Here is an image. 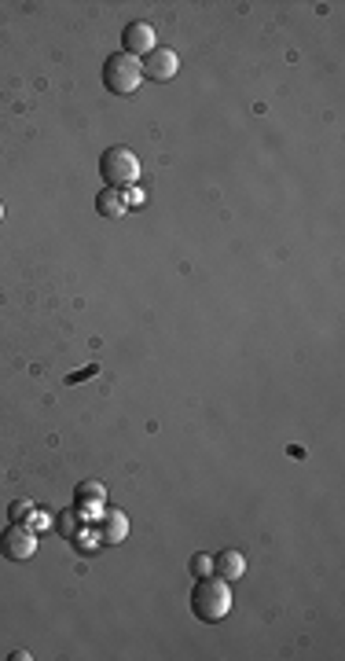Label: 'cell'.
I'll list each match as a JSON object with an SVG mask.
<instances>
[{"mask_svg":"<svg viewBox=\"0 0 345 661\" xmlns=\"http://www.w3.org/2000/svg\"><path fill=\"white\" fill-rule=\"evenodd\" d=\"M228 610H232V588H228V581L220 577H199L195 591H191V614L206 625H217L220 618H228Z\"/></svg>","mask_w":345,"mask_h":661,"instance_id":"6da1fadb","label":"cell"},{"mask_svg":"<svg viewBox=\"0 0 345 661\" xmlns=\"http://www.w3.org/2000/svg\"><path fill=\"white\" fill-rule=\"evenodd\" d=\"M99 177H103L107 188L126 191V188H133L140 181V158L129 147H110L99 158Z\"/></svg>","mask_w":345,"mask_h":661,"instance_id":"7a4b0ae2","label":"cell"},{"mask_svg":"<svg viewBox=\"0 0 345 661\" xmlns=\"http://www.w3.org/2000/svg\"><path fill=\"white\" fill-rule=\"evenodd\" d=\"M140 81H144V67H140V60H133L126 51H114L103 63V88L110 96H133L140 88Z\"/></svg>","mask_w":345,"mask_h":661,"instance_id":"3957f363","label":"cell"},{"mask_svg":"<svg viewBox=\"0 0 345 661\" xmlns=\"http://www.w3.org/2000/svg\"><path fill=\"white\" fill-rule=\"evenodd\" d=\"M33 551H37V536L30 533V526L12 522L5 533H0V555H5L8 563H26Z\"/></svg>","mask_w":345,"mask_h":661,"instance_id":"277c9868","label":"cell"},{"mask_svg":"<svg viewBox=\"0 0 345 661\" xmlns=\"http://www.w3.org/2000/svg\"><path fill=\"white\" fill-rule=\"evenodd\" d=\"M140 67H144L147 81H172V78H177V70H181V60H177V51H172V48H158L154 44V51L144 55Z\"/></svg>","mask_w":345,"mask_h":661,"instance_id":"5b68a950","label":"cell"},{"mask_svg":"<svg viewBox=\"0 0 345 661\" xmlns=\"http://www.w3.org/2000/svg\"><path fill=\"white\" fill-rule=\"evenodd\" d=\"M122 44H126V55H147V51H154V30L147 26V23H129L126 30H122Z\"/></svg>","mask_w":345,"mask_h":661,"instance_id":"8992f818","label":"cell"},{"mask_svg":"<svg viewBox=\"0 0 345 661\" xmlns=\"http://www.w3.org/2000/svg\"><path fill=\"white\" fill-rule=\"evenodd\" d=\"M213 570L220 573V581H239L247 573V559L239 555V551H224V555L213 559Z\"/></svg>","mask_w":345,"mask_h":661,"instance_id":"52a82bcc","label":"cell"},{"mask_svg":"<svg viewBox=\"0 0 345 661\" xmlns=\"http://www.w3.org/2000/svg\"><path fill=\"white\" fill-rule=\"evenodd\" d=\"M96 213L107 217V220L122 217V213H126V195H122L118 188H103V191L96 195Z\"/></svg>","mask_w":345,"mask_h":661,"instance_id":"ba28073f","label":"cell"},{"mask_svg":"<svg viewBox=\"0 0 345 661\" xmlns=\"http://www.w3.org/2000/svg\"><path fill=\"white\" fill-rule=\"evenodd\" d=\"M8 515H12V522H26V518L33 515V504H30V500H15V504L8 507Z\"/></svg>","mask_w":345,"mask_h":661,"instance_id":"9c48e42d","label":"cell"},{"mask_svg":"<svg viewBox=\"0 0 345 661\" xmlns=\"http://www.w3.org/2000/svg\"><path fill=\"white\" fill-rule=\"evenodd\" d=\"M74 496H78V504H85V500H96V504H99V500H103V489H99V485H78Z\"/></svg>","mask_w":345,"mask_h":661,"instance_id":"30bf717a","label":"cell"},{"mask_svg":"<svg viewBox=\"0 0 345 661\" xmlns=\"http://www.w3.org/2000/svg\"><path fill=\"white\" fill-rule=\"evenodd\" d=\"M191 573H195V577H210V573H213V559H210V555H195V559H191Z\"/></svg>","mask_w":345,"mask_h":661,"instance_id":"8fae6325","label":"cell"},{"mask_svg":"<svg viewBox=\"0 0 345 661\" xmlns=\"http://www.w3.org/2000/svg\"><path fill=\"white\" fill-rule=\"evenodd\" d=\"M0 217H5V202H0Z\"/></svg>","mask_w":345,"mask_h":661,"instance_id":"7c38bea8","label":"cell"}]
</instances>
